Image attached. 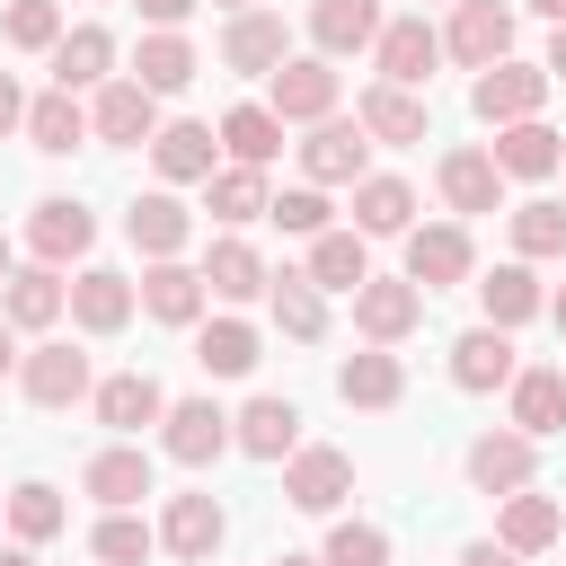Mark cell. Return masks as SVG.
Returning <instances> with one entry per match:
<instances>
[{
	"mask_svg": "<svg viewBox=\"0 0 566 566\" xmlns=\"http://www.w3.org/2000/svg\"><path fill=\"white\" fill-rule=\"evenodd\" d=\"M88 407H97V424H106V433H124V442H133L142 424H159V416H168V389H159L150 371H106V380L88 389Z\"/></svg>",
	"mask_w": 566,
	"mask_h": 566,
	"instance_id": "cell-22",
	"label": "cell"
},
{
	"mask_svg": "<svg viewBox=\"0 0 566 566\" xmlns=\"http://www.w3.org/2000/svg\"><path fill=\"white\" fill-rule=\"evenodd\" d=\"M230 451H248V460H292V451H301V407H292V398H248V407L230 416Z\"/></svg>",
	"mask_w": 566,
	"mask_h": 566,
	"instance_id": "cell-28",
	"label": "cell"
},
{
	"mask_svg": "<svg viewBox=\"0 0 566 566\" xmlns=\"http://www.w3.org/2000/svg\"><path fill=\"white\" fill-rule=\"evenodd\" d=\"M265 566H318V557H301V548H283V557H265Z\"/></svg>",
	"mask_w": 566,
	"mask_h": 566,
	"instance_id": "cell-57",
	"label": "cell"
},
{
	"mask_svg": "<svg viewBox=\"0 0 566 566\" xmlns=\"http://www.w3.org/2000/svg\"><path fill=\"white\" fill-rule=\"evenodd\" d=\"M150 168H159V186L177 195V186H203L212 168H221V133L212 124H195V115H177V124H159L150 133Z\"/></svg>",
	"mask_w": 566,
	"mask_h": 566,
	"instance_id": "cell-17",
	"label": "cell"
},
{
	"mask_svg": "<svg viewBox=\"0 0 566 566\" xmlns=\"http://www.w3.org/2000/svg\"><path fill=\"white\" fill-rule=\"evenodd\" d=\"M0 504H9V495H0Z\"/></svg>",
	"mask_w": 566,
	"mask_h": 566,
	"instance_id": "cell-62",
	"label": "cell"
},
{
	"mask_svg": "<svg viewBox=\"0 0 566 566\" xmlns=\"http://www.w3.org/2000/svg\"><path fill=\"white\" fill-rule=\"evenodd\" d=\"M18 124H27V88H18V80H9V71H0V142H9V133H18Z\"/></svg>",
	"mask_w": 566,
	"mask_h": 566,
	"instance_id": "cell-50",
	"label": "cell"
},
{
	"mask_svg": "<svg viewBox=\"0 0 566 566\" xmlns=\"http://www.w3.org/2000/svg\"><path fill=\"white\" fill-rule=\"evenodd\" d=\"M62 310H71V283H62L53 265H9V283H0V318H9V327L44 336Z\"/></svg>",
	"mask_w": 566,
	"mask_h": 566,
	"instance_id": "cell-27",
	"label": "cell"
},
{
	"mask_svg": "<svg viewBox=\"0 0 566 566\" xmlns=\"http://www.w3.org/2000/svg\"><path fill=\"white\" fill-rule=\"evenodd\" d=\"M557 177H566V150H557Z\"/></svg>",
	"mask_w": 566,
	"mask_h": 566,
	"instance_id": "cell-60",
	"label": "cell"
},
{
	"mask_svg": "<svg viewBox=\"0 0 566 566\" xmlns=\"http://www.w3.org/2000/svg\"><path fill=\"white\" fill-rule=\"evenodd\" d=\"M88 133L97 142H115V150H150V133H159V97L142 88V80H106L97 97H88Z\"/></svg>",
	"mask_w": 566,
	"mask_h": 566,
	"instance_id": "cell-11",
	"label": "cell"
},
{
	"mask_svg": "<svg viewBox=\"0 0 566 566\" xmlns=\"http://www.w3.org/2000/svg\"><path fill=\"white\" fill-rule=\"evenodd\" d=\"M221 150H230V168H265V159L283 150V124L265 115V97H256V106H230V115H221Z\"/></svg>",
	"mask_w": 566,
	"mask_h": 566,
	"instance_id": "cell-43",
	"label": "cell"
},
{
	"mask_svg": "<svg viewBox=\"0 0 566 566\" xmlns=\"http://www.w3.org/2000/svg\"><path fill=\"white\" fill-rule=\"evenodd\" d=\"M504 230H513V256H522V265H531V256H566V203H548V195L513 203Z\"/></svg>",
	"mask_w": 566,
	"mask_h": 566,
	"instance_id": "cell-44",
	"label": "cell"
},
{
	"mask_svg": "<svg viewBox=\"0 0 566 566\" xmlns=\"http://www.w3.org/2000/svg\"><path fill=\"white\" fill-rule=\"evenodd\" d=\"M460 469H469V486H478V495H495V504H504V495H522V486L539 478V442L504 424V433H478V442L460 451Z\"/></svg>",
	"mask_w": 566,
	"mask_h": 566,
	"instance_id": "cell-9",
	"label": "cell"
},
{
	"mask_svg": "<svg viewBox=\"0 0 566 566\" xmlns=\"http://www.w3.org/2000/svg\"><path fill=\"white\" fill-rule=\"evenodd\" d=\"M159 327H203V274L186 265V256H159V265H142V292H133Z\"/></svg>",
	"mask_w": 566,
	"mask_h": 566,
	"instance_id": "cell-26",
	"label": "cell"
},
{
	"mask_svg": "<svg viewBox=\"0 0 566 566\" xmlns=\"http://www.w3.org/2000/svg\"><path fill=\"white\" fill-rule=\"evenodd\" d=\"M221 539H230V513H221L203 486L168 495V513H159V548H168V557H186V566H212V557H221Z\"/></svg>",
	"mask_w": 566,
	"mask_h": 566,
	"instance_id": "cell-14",
	"label": "cell"
},
{
	"mask_svg": "<svg viewBox=\"0 0 566 566\" xmlns=\"http://www.w3.org/2000/svg\"><path fill=\"white\" fill-rule=\"evenodd\" d=\"M265 221H274V230H292V239H318V230H336L318 186H292V195H274V203H265Z\"/></svg>",
	"mask_w": 566,
	"mask_h": 566,
	"instance_id": "cell-48",
	"label": "cell"
},
{
	"mask_svg": "<svg viewBox=\"0 0 566 566\" xmlns=\"http://www.w3.org/2000/svg\"><path fill=\"white\" fill-rule=\"evenodd\" d=\"M539 71H548V80H566V27L548 35V53H539Z\"/></svg>",
	"mask_w": 566,
	"mask_h": 566,
	"instance_id": "cell-52",
	"label": "cell"
},
{
	"mask_svg": "<svg viewBox=\"0 0 566 566\" xmlns=\"http://www.w3.org/2000/svg\"><path fill=\"white\" fill-rule=\"evenodd\" d=\"M44 159H62V150H80L88 142V106L71 97V88H44V97H27V124H18Z\"/></svg>",
	"mask_w": 566,
	"mask_h": 566,
	"instance_id": "cell-38",
	"label": "cell"
},
{
	"mask_svg": "<svg viewBox=\"0 0 566 566\" xmlns=\"http://www.w3.org/2000/svg\"><path fill=\"white\" fill-rule=\"evenodd\" d=\"M44 62H53V88H71V97H80V88H106V80H115V35H106L97 18H88V27H62V44H53Z\"/></svg>",
	"mask_w": 566,
	"mask_h": 566,
	"instance_id": "cell-30",
	"label": "cell"
},
{
	"mask_svg": "<svg viewBox=\"0 0 566 566\" xmlns=\"http://www.w3.org/2000/svg\"><path fill=\"white\" fill-rule=\"evenodd\" d=\"M433 9H460V0H433Z\"/></svg>",
	"mask_w": 566,
	"mask_h": 566,
	"instance_id": "cell-61",
	"label": "cell"
},
{
	"mask_svg": "<svg viewBox=\"0 0 566 566\" xmlns=\"http://www.w3.org/2000/svg\"><path fill=\"white\" fill-rule=\"evenodd\" d=\"M18 389H27V407H44V416H62V407H80V398L97 389V371H88V354H80V345H62V336H44L35 354H18Z\"/></svg>",
	"mask_w": 566,
	"mask_h": 566,
	"instance_id": "cell-3",
	"label": "cell"
},
{
	"mask_svg": "<svg viewBox=\"0 0 566 566\" xmlns=\"http://www.w3.org/2000/svg\"><path fill=\"white\" fill-rule=\"evenodd\" d=\"M380 0H310V53L318 62H345V53H371L380 44Z\"/></svg>",
	"mask_w": 566,
	"mask_h": 566,
	"instance_id": "cell-19",
	"label": "cell"
},
{
	"mask_svg": "<svg viewBox=\"0 0 566 566\" xmlns=\"http://www.w3.org/2000/svg\"><path fill=\"white\" fill-rule=\"evenodd\" d=\"M283 62H292V27H283V9H239V18L221 27V71L274 80Z\"/></svg>",
	"mask_w": 566,
	"mask_h": 566,
	"instance_id": "cell-10",
	"label": "cell"
},
{
	"mask_svg": "<svg viewBox=\"0 0 566 566\" xmlns=\"http://www.w3.org/2000/svg\"><path fill=\"white\" fill-rule=\"evenodd\" d=\"M557 539H566V504H557V495H539V486L504 495V513H495V548L539 557V548H557Z\"/></svg>",
	"mask_w": 566,
	"mask_h": 566,
	"instance_id": "cell-29",
	"label": "cell"
},
{
	"mask_svg": "<svg viewBox=\"0 0 566 566\" xmlns=\"http://www.w3.org/2000/svg\"><path fill=\"white\" fill-rule=\"evenodd\" d=\"M345 495H354V451L301 442V451L283 460V504H292V513H336Z\"/></svg>",
	"mask_w": 566,
	"mask_h": 566,
	"instance_id": "cell-5",
	"label": "cell"
},
{
	"mask_svg": "<svg viewBox=\"0 0 566 566\" xmlns=\"http://www.w3.org/2000/svg\"><path fill=\"white\" fill-rule=\"evenodd\" d=\"M336 97H345V80H336V62H318V53H292V62L265 80V115H274V124H327Z\"/></svg>",
	"mask_w": 566,
	"mask_h": 566,
	"instance_id": "cell-2",
	"label": "cell"
},
{
	"mask_svg": "<svg viewBox=\"0 0 566 566\" xmlns=\"http://www.w3.org/2000/svg\"><path fill=\"white\" fill-rule=\"evenodd\" d=\"M80 495H97L106 513H133V504L150 495V451H142V442H106V451H88Z\"/></svg>",
	"mask_w": 566,
	"mask_h": 566,
	"instance_id": "cell-23",
	"label": "cell"
},
{
	"mask_svg": "<svg viewBox=\"0 0 566 566\" xmlns=\"http://www.w3.org/2000/svg\"><path fill=\"white\" fill-rule=\"evenodd\" d=\"M504 398H513V433H531V442L566 433V371L557 363H522L504 380Z\"/></svg>",
	"mask_w": 566,
	"mask_h": 566,
	"instance_id": "cell-24",
	"label": "cell"
},
{
	"mask_svg": "<svg viewBox=\"0 0 566 566\" xmlns=\"http://www.w3.org/2000/svg\"><path fill=\"white\" fill-rule=\"evenodd\" d=\"M336 398L380 416V407H398V398H407V363H398L389 345H363V354H345V363H336Z\"/></svg>",
	"mask_w": 566,
	"mask_h": 566,
	"instance_id": "cell-35",
	"label": "cell"
},
{
	"mask_svg": "<svg viewBox=\"0 0 566 566\" xmlns=\"http://www.w3.org/2000/svg\"><path fill=\"white\" fill-rule=\"evenodd\" d=\"M522 9H539L548 27H566V0H522Z\"/></svg>",
	"mask_w": 566,
	"mask_h": 566,
	"instance_id": "cell-54",
	"label": "cell"
},
{
	"mask_svg": "<svg viewBox=\"0 0 566 566\" xmlns=\"http://www.w3.org/2000/svg\"><path fill=\"white\" fill-rule=\"evenodd\" d=\"M442 62H460V71L513 62V9H504V0H460L451 27H442Z\"/></svg>",
	"mask_w": 566,
	"mask_h": 566,
	"instance_id": "cell-6",
	"label": "cell"
},
{
	"mask_svg": "<svg viewBox=\"0 0 566 566\" xmlns=\"http://www.w3.org/2000/svg\"><path fill=\"white\" fill-rule=\"evenodd\" d=\"M88 548H97V566H142V557L159 548V531H150L142 513H106V522L88 531Z\"/></svg>",
	"mask_w": 566,
	"mask_h": 566,
	"instance_id": "cell-46",
	"label": "cell"
},
{
	"mask_svg": "<svg viewBox=\"0 0 566 566\" xmlns=\"http://www.w3.org/2000/svg\"><path fill=\"white\" fill-rule=\"evenodd\" d=\"M256 354H265V336H256L248 318H203V327H195V363H203L212 380H248Z\"/></svg>",
	"mask_w": 566,
	"mask_h": 566,
	"instance_id": "cell-41",
	"label": "cell"
},
{
	"mask_svg": "<svg viewBox=\"0 0 566 566\" xmlns=\"http://www.w3.org/2000/svg\"><path fill=\"white\" fill-rule=\"evenodd\" d=\"M9 371H18V327L0 318V380H9Z\"/></svg>",
	"mask_w": 566,
	"mask_h": 566,
	"instance_id": "cell-53",
	"label": "cell"
},
{
	"mask_svg": "<svg viewBox=\"0 0 566 566\" xmlns=\"http://www.w3.org/2000/svg\"><path fill=\"white\" fill-rule=\"evenodd\" d=\"M0 566H35V548H18V539H9V548H0Z\"/></svg>",
	"mask_w": 566,
	"mask_h": 566,
	"instance_id": "cell-55",
	"label": "cell"
},
{
	"mask_svg": "<svg viewBox=\"0 0 566 566\" xmlns=\"http://www.w3.org/2000/svg\"><path fill=\"white\" fill-rule=\"evenodd\" d=\"M548 318H557V336H566V283H557V292H548Z\"/></svg>",
	"mask_w": 566,
	"mask_h": 566,
	"instance_id": "cell-56",
	"label": "cell"
},
{
	"mask_svg": "<svg viewBox=\"0 0 566 566\" xmlns=\"http://www.w3.org/2000/svg\"><path fill=\"white\" fill-rule=\"evenodd\" d=\"M133 9H142V27H186L203 0H133Z\"/></svg>",
	"mask_w": 566,
	"mask_h": 566,
	"instance_id": "cell-49",
	"label": "cell"
},
{
	"mask_svg": "<svg viewBox=\"0 0 566 566\" xmlns=\"http://www.w3.org/2000/svg\"><path fill=\"white\" fill-rule=\"evenodd\" d=\"M195 274H203V292H212V301H265V274H274V265H265L239 230H221V239L203 248V265H195Z\"/></svg>",
	"mask_w": 566,
	"mask_h": 566,
	"instance_id": "cell-33",
	"label": "cell"
},
{
	"mask_svg": "<svg viewBox=\"0 0 566 566\" xmlns=\"http://www.w3.org/2000/svg\"><path fill=\"white\" fill-rule=\"evenodd\" d=\"M548 88H557V80H548L539 62H495V71L469 80V115H478L486 133H504V124H531V115L548 106Z\"/></svg>",
	"mask_w": 566,
	"mask_h": 566,
	"instance_id": "cell-1",
	"label": "cell"
},
{
	"mask_svg": "<svg viewBox=\"0 0 566 566\" xmlns=\"http://www.w3.org/2000/svg\"><path fill=\"white\" fill-rule=\"evenodd\" d=\"M124 239L159 265V256H186V239H195V212L168 195V186H150V195H133V212H124Z\"/></svg>",
	"mask_w": 566,
	"mask_h": 566,
	"instance_id": "cell-25",
	"label": "cell"
},
{
	"mask_svg": "<svg viewBox=\"0 0 566 566\" xmlns=\"http://www.w3.org/2000/svg\"><path fill=\"white\" fill-rule=\"evenodd\" d=\"M460 566H531V557H513V548H495V539H469Z\"/></svg>",
	"mask_w": 566,
	"mask_h": 566,
	"instance_id": "cell-51",
	"label": "cell"
},
{
	"mask_svg": "<svg viewBox=\"0 0 566 566\" xmlns=\"http://www.w3.org/2000/svg\"><path fill=\"white\" fill-rule=\"evenodd\" d=\"M265 168H212L203 177V212L221 221V230H248V221H265Z\"/></svg>",
	"mask_w": 566,
	"mask_h": 566,
	"instance_id": "cell-42",
	"label": "cell"
},
{
	"mask_svg": "<svg viewBox=\"0 0 566 566\" xmlns=\"http://www.w3.org/2000/svg\"><path fill=\"white\" fill-rule=\"evenodd\" d=\"M133 274H115V265H80L71 274V327L80 336H124L133 327Z\"/></svg>",
	"mask_w": 566,
	"mask_h": 566,
	"instance_id": "cell-18",
	"label": "cell"
},
{
	"mask_svg": "<svg viewBox=\"0 0 566 566\" xmlns=\"http://www.w3.org/2000/svg\"><path fill=\"white\" fill-rule=\"evenodd\" d=\"M265 310H274V327H283L292 345H318V336H327V292H318L301 265L265 274Z\"/></svg>",
	"mask_w": 566,
	"mask_h": 566,
	"instance_id": "cell-36",
	"label": "cell"
},
{
	"mask_svg": "<svg viewBox=\"0 0 566 566\" xmlns=\"http://www.w3.org/2000/svg\"><path fill=\"white\" fill-rule=\"evenodd\" d=\"M371 62H380V80H389V88H424V80H433V62H442V27H424V9H407V18H389V27H380Z\"/></svg>",
	"mask_w": 566,
	"mask_h": 566,
	"instance_id": "cell-15",
	"label": "cell"
},
{
	"mask_svg": "<svg viewBox=\"0 0 566 566\" xmlns=\"http://www.w3.org/2000/svg\"><path fill=\"white\" fill-rule=\"evenodd\" d=\"M478 274V248H469V230L460 221H424V230H407V283L433 301V292H451V283H469Z\"/></svg>",
	"mask_w": 566,
	"mask_h": 566,
	"instance_id": "cell-7",
	"label": "cell"
},
{
	"mask_svg": "<svg viewBox=\"0 0 566 566\" xmlns=\"http://www.w3.org/2000/svg\"><path fill=\"white\" fill-rule=\"evenodd\" d=\"M0 44L53 53V44H62V0H9V9H0Z\"/></svg>",
	"mask_w": 566,
	"mask_h": 566,
	"instance_id": "cell-45",
	"label": "cell"
},
{
	"mask_svg": "<svg viewBox=\"0 0 566 566\" xmlns=\"http://www.w3.org/2000/svg\"><path fill=\"white\" fill-rule=\"evenodd\" d=\"M9 265H18V256H9V239H0V283H9Z\"/></svg>",
	"mask_w": 566,
	"mask_h": 566,
	"instance_id": "cell-59",
	"label": "cell"
},
{
	"mask_svg": "<svg viewBox=\"0 0 566 566\" xmlns=\"http://www.w3.org/2000/svg\"><path fill=\"white\" fill-rule=\"evenodd\" d=\"M301 177L327 195V186H363L371 177V142H363V124H345V115H327V124H310V142H301Z\"/></svg>",
	"mask_w": 566,
	"mask_h": 566,
	"instance_id": "cell-12",
	"label": "cell"
},
{
	"mask_svg": "<svg viewBox=\"0 0 566 566\" xmlns=\"http://www.w3.org/2000/svg\"><path fill=\"white\" fill-rule=\"evenodd\" d=\"M212 9H230V18H239V9H256V0H212Z\"/></svg>",
	"mask_w": 566,
	"mask_h": 566,
	"instance_id": "cell-58",
	"label": "cell"
},
{
	"mask_svg": "<svg viewBox=\"0 0 566 566\" xmlns=\"http://www.w3.org/2000/svg\"><path fill=\"white\" fill-rule=\"evenodd\" d=\"M318 566H389V531L380 522H336L327 548H318Z\"/></svg>",
	"mask_w": 566,
	"mask_h": 566,
	"instance_id": "cell-47",
	"label": "cell"
},
{
	"mask_svg": "<svg viewBox=\"0 0 566 566\" xmlns=\"http://www.w3.org/2000/svg\"><path fill=\"white\" fill-rule=\"evenodd\" d=\"M88 248H97V212H88L80 195H44V203L27 212V256H35V265L62 274V265H80Z\"/></svg>",
	"mask_w": 566,
	"mask_h": 566,
	"instance_id": "cell-4",
	"label": "cell"
},
{
	"mask_svg": "<svg viewBox=\"0 0 566 566\" xmlns=\"http://www.w3.org/2000/svg\"><path fill=\"white\" fill-rule=\"evenodd\" d=\"M345 230H354V239H407V230H416V186L371 168V177L354 186V221H345Z\"/></svg>",
	"mask_w": 566,
	"mask_h": 566,
	"instance_id": "cell-32",
	"label": "cell"
},
{
	"mask_svg": "<svg viewBox=\"0 0 566 566\" xmlns=\"http://www.w3.org/2000/svg\"><path fill=\"white\" fill-rule=\"evenodd\" d=\"M424 327V292L407 283V274H371L363 292H354V336L363 345H407Z\"/></svg>",
	"mask_w": 566,
	"mask_h": 566,
	"instance_id": "cell-8",
	"label": "cell"
},
{
	"mask_svg": "<svg viewBox=\"0 0 566 566\" xmlns=\"http://www.w3.org/2000/svg\"><path fill=\"white\" fill-rule=\"evenodd\" d=\"M195 71H203V53L186 44V27H150V35L133 44V71H124V80H142L150 97H177Z\"/></svg>",
	"mask_w": 566,
	"mask_h": 566,
	"instance_id": "cell-31",
	"label": "cell"
},
{
	"mask_svg": "<svg viewBox=\"0 0 566 566\" xmlns=\"http://www.w3.org/2000/svg\"><path fill=\"white\" fill-rule=\"evenodd\" d=\"M433 186H442V203H451L460 221H478V212H495V203H504V177H495L486 142H460V150H442Z\"/></svg>",
	"mask_w": 566,
	"mask_h": 566,
	"instance_id": "cell-20",
	"label": "cell"
},
{
	"mask_svg": "<svg viewBox=\"0 0 566 566\" xmlns=\"http://www.w3.org/2000/svg\"><path fill=\"white\" fill-rule=\"evenodd\" d=\"M354 124H363V142L407 150V142L433 133V106H424V88H389V80H371V88L354 97Z\"/></svg>",
	"mask_w": 566,
	"mask_h": 566,
	"instance_id": "cell-16",
	"label": "cell"
},
{
	"mask_svg": "<svg viewBox=\"0 0 566 566\" xmlns=\"http://www.w3.org/2000/svg\"><path fill=\"white\" fill-rule=\"evenodd\" d=\"M478 310H486V327H531V318H548V292H539V274L513 256V265H495V274H478Z\"/></svg>",
	"mask_w": 566,
	"mask_h": 566,
	"instance_id": "cell-34",
	"label": "cell"
},
{
	"mask_svg": "<svg viewBox=\"0 0 566 566\" xmlns=\"http://www.w3.org/2000/svg\"><path fill=\"white\" fill-rule=\"evenodd\" d=\"M557 150H566V133H548L539 115H531V124H504V133L486 142L495 177H557Z\"/></svg>",
	"mask_w": 566,
	"mask_h": 566,
	"instance_id": "cell-39",
	"label": "cell"
},
{
	"mask_svg": "<svg viewBox=\"0 0 566 566\" xmlns=\"http://www.w3.org/2000/svg\"><path fill=\"white\" fill-rule=\"evenodd\" d=\"M159 451H168L177 469H212V460L230 451V416H221L212 398H168V416H159Z\"/></svg>",
	"mask_w": 566,
	"mask_h": 566,
	"instance_id": "cell-13",
	"label": "cell"
},
{
	"mask_svg": "<svg viewBox=\"0 0 566 566\" xmlns=\"http://www.w3.org/2000/svg\"><path fill=\"white\" fill-rule=\"evenodd\" d=\"M0 522H9V539H18V548H44V539H62V531H71V504H62V486L18 478V486H9V504H0Z\"/></svg>",
	"mask_w": 566,
	"mask_h": 566,
	"instance_id": "cell-37",
	"label": "cell"
},
{
	"mask_svg": "<svg viewBox=\"0 0 566 566\" xmlns=\"http://www.w3.org/2000/svg\"><path fill=\"white\" fill-rule=\"evenodd\" d=\"M301 274H310L318 292H363V283H371V239H354V230H318Z\"/></svg>",
	"mask_w": 566,
	"mask_h": 566,
	"instance_id": "cell-40",
	"label": "cell"
},
{
	"mask_svg": "<svg viewBox=\"0 0 566 566\" xmlns=\"http://www.w3.org/2000/svg\"><path fill=\"white\" fill-rule=\"evenodd\" d=\"M522 371V354H513V336L504 327H469V336H451V389H469V398H486V389H504Z\"/></svg>",
	"mask_w": 566,
	"mask_h": 566,
	"instance_id": "cell-21",
	"label": "cell"
}]
</instances>
